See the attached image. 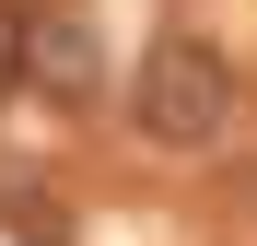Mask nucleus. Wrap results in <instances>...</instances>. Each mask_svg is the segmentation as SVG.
Here are the masks:
<instances>
[{"mask_svg": "<svg viewBox=\"0 0 257 246\" xmlns=\"http://www.w3.org/2000/svg\"><path fill=\"white\" fill-rule=\"evenodd\" d=\"M128 117H141L152 152H222L234 141V70L210 35H152L141 82H128Z\"/></svg>", "mask_w": 257, "mask_h": 246, "instance_id": "obj_1", "label": "nucleus"}, {"mask_svg": "<svg viewBox=\"0 0 257 246\" xmlns=\"http://www.w3.org/2000/svg\"><path fill=\"white\" fill-rule=\"evenodd\" d=\"M12 82H24V12L0 0V94H12Z\"/></svg>", "mask_w": 257, "mask_h": 246, "instance_id": "obj_3", "label": "nucleus"}, {"mask_svg": "<svg viewBox=\"0 0 257 246\" xmlns=\"http://www.w3.org/2000/svg\"><path fill=\"white\" fill-rule=\"evenodd\" d=\"M24 82L47 106H94L105 94V35L82 12H24Z\"/></svg>", "mask_w": 257, "mask_h": 246, "instance_id": "obj_2", "label": "nucleus"}]
</instances>
